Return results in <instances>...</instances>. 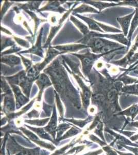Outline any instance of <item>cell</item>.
<instances>
[{"label": "cell", "instance_id": "obj_1", "mask_svg": "<svg viewBox=\"0 0 138 155\" xmlns=\"http://www.w3.org/2000/svg\"><path fill=\"white\" fill-rule=\"evenodd\" d=\"M78 43L86 45L91 48L93 53L96 54H109L112 51L120 49L122 46L101 37H91L85 36L78 41Z\"/></svg>", "mask_w": 138, "mask_h": 155}, {"label": "cell", "instance_id": "obj_2", "mask_svg": "<svg viewBox=\"0 0 138 155\" xmlns=\"http://www.w3.org/2000/svg\"><path fill=\"white\" fill-rule=\"evenodd\" d=\"M60 54L61 53L59 51L53 48V47H50L47 50L46 57L44 58L43 62L33 65L32 68L26 73V75L30 79L34 81H36L40 74L41 71L46 67V66L50 63L57 55Z\"/></svg>", "mask_w": 138, "mask_h": 155}, {"label": "cell", "instance_id": "obj_3", "mask_svg": "<svg viewBox=\"0 0 138 155\" xmlns=\"http://www.w3.org/2000/svg\"><path fill=\"white\" fill-rule=\"evenodd\" d=\"M5 78L9 84L19 85L24 94L29 98L34 81L27 76L25 71H20L14 76L5 77Z\"/></svg>", "mask_w": 138, "mask_h": 155}, {"label": "cell", "instance_id": "obj_4", "mask_svg": "<svg viewBox=\"0 0 138 155\" xmlns=\"http://www.w3.org/2000/svg\"><path fill=\"white\" fill-rule=\"evenodd\" d=\"M71 54L77 57L81 61L84 76L88 77L91 72L93 66L98 62V60L107 54H96L88 50L87 52L84 54L71 53Z\"/></svg>", "mask_w": 138, "mask_h": 155}, {"label": "cell", "instance_id": "obj_5", "mask_svg": "<svg viewBox=\"0 0 138 155\" xmlns=\"http://www.w3.org/2000/svg\"><path fill=\"white\" fill-rule=\"evenodd\" d=\"M63 64L66 67V70L68 71V72H70V74H72L73 77L75 78V79L76 80V81L79 84V87H81V90H82L81 95H82L83 106L85 109H87V107L89 106L90 101L91 95H92V93H91L90 88L89 87L86 85V84L84 83V81H82V79L81 78V77L77 76L71 71L70 69L69 68V67H67L64 61H63Z\"/></svg>", "mask_w": 138, "mask_h": 155}, {"label": "cell", "instance_id": "obj_6", "mask_svg": "<svg viewBox=\"0 0 138 155\" xmlns=\"http://www.w3.org/2000/svg\"><path fill=\"white\" fill-rule=\"evenodd\" d=\"M76 4H75L71 8H70L69 11H67L65 14L63 15V16L60 19L59 21H58L57 25H54V26L51 27L49 36L47 37V40L46 41V43L44 44V46H43V48H47L50 46L51 41H52L55 35L61 28L62 25H63V24L64 22V21H65V20L66 19V18H68V17L69 16L70 13L73 12L74 8L76 6Z\"/></svg>", "mask_w": 138, "mask_h": 155}, {"label": "cell", "instance_id": "obj_7", "mask_svg": "<svg viewBox=\"0 0 138 155\" xmlns=\"http://www.w3.org/2000/svg\"><path fill=\"white\" fill-rule=\"evenodd\" d=\"M43 27H41L39 31L38 35L37 37V41L35 45L33 46L32 48H29L28 49L25 51H21L19 52V54H23V53H31L33 54L36 55L37 56L44 58V51L42 49V40L43 33Z\"/></svg>", "mask_w": 138, "mask_h": 155}, {"label": "cell", "instance_id": "obj_8", "mask_svg": "<svg viewBox=\"0 0 138 155\" xmlns=\"http://www.w3.org/2000/svg\"><path fill=\"white\" fill-rule=\"evenodd\" d=\"M35 82L38 87L39 93L38 96L36 98L38 101H40L42 98V93L44 89L47 87H50L52 85L51 82V79L47 76L46 73H41L37 79L36 80Z\"/></svg>", "mask_w": 138, "mask_h": 155}, {"label": "cell", "instance_id": "obj_9", "mask_svg": "<svg viewBox=\"0 0 138 155\" xmlns=\"http://www.w3.org/2000/svg\"><path fill=\"white\" fill-rule=\"evenodd\" d=\"M11 87L12 92L14 94V97L16 98L17 109H19L22 106H24L29 101V98L25 95L23 94L21 89L18 85L14 84H9Z\"/></svg>", "mask_w": 138, "mask_h": 155}, {"label": "cell", "instance_id": "obj_10", "mask_svg": "<svg viewBox=\"0 0 138 155\" xmlns=\"http://www.w3.org/2000/svg\"><path fill=\"white\" fill-rule=\"evenodd\" d=\"M58 51H59L61 54L67 53V52H77L79 50L89 48L88 46L86 45L82 44H67L65 45H58V46L53 47Z\"/></svg>", "mask_w": 138, "mask_h": 155}, {"label": "cell", "instance_id": "obj_11", "mask_svg": "<svg viewBox=\"0 0 138 155\" xmlns=\"http://www.w3.org/2000/svg\"><path fill=\"white\" fill-rule=\"evenodd\" d=\"M66 1L60 2V1H49L47 2L46 5L38 10V12H44V11H52L54 12H59L62 14L66 11V9L63 7H61V4H63Z\"/></svg>", "mask_w": 138, "mask_h": 155}, {"label": "cell", "instance_id": "obj_12", "mask_svg": "<svg viewBox=\"0 0 138 155\" xmlns=\"http://www.w3.org/2000/svg\"><path fill=\"white\" fill-rule=\"evenodd\" d=\"M89 37H101V38H108L112 39L115 41L122 43L123 44L129 45V41H128L127 39L124 37V34H120L117 35H111V34H101L98 33L94 31L90 32L87 35Z\"/></svg>", "mask_w": 138, "mask_h": 155}, {"label": "cell", "instance_id": "obj_13", "mask_svg": "<svg viewBox=\"0 0 138 155\" xmlns=\"http://www.w3.org/2000/svg\"><path fill=\"white\" fill-rule=\"evenodd\" d=\"M1 62L10 67H14L20 65L22 61L20 57L14 55L9 54L1 56Z\"/></svg>", "mask_w": 138, "mask_h": 155}, {"label": "cell", "instance_id": "obj_14", "mask_svg": "<svg viewBox=\"0 0 138 155\" xmlns=\"http://www.w3.org/2000/svg\"><path fill=\"white\" fill-rule=\"evenodd\" d=\"M4 110L7 114H11L14 111V98L12 93L4 94Z\"/></svg>", "mask_w": 138, "mask_h": 155}, {"label": "cell", "instance_id": "obj_15", "mask_svg": "<svg viewBox=\"0 0 138 155\" xmlns=\"http://www.w3.org/2000/svg\"><path fill=\"white\" fill-rule=\"evenodd\" d=\"M62 58L63 59V61H65L66 64H68L69 66L71 68V71L72 72L74 73L75 74H76L77 76H79L81 77L84 78V79L86 80V78L84 77V75H82L81 72H80L79 69V63L76 62L72 60L71 59L70 57H68V55H63Z\"/></svg>", "mask_w": 138, "mask_h": 155}, {"label": "cell", "instance_id": "obj_16", "mask_svg": "<svg viewBox=\"0 0 138 155\" xmlns=\"http://www.w3.org/2000/svg\"><path fill=\"white\" fill-rule=\"evenodd\" d=\"M135 12L132 13L131 14L124 16L123 17L118 18L117 19V21H119L120 25H121V28L123 30V32L124 33L125 36L128 35V31L130 28V23L131 19L133 18V16L134 15Z\"/></svg>", "mask_w": 138, "mask_h": 155}, {"label": "cell", "instance_id": "obj_17", "mask_svg": "<svg viewBox=\"0 0 138 155\" xmlns=\"http://www.w3.org/2000/svg\"><path fill=\"white\" fill-rule=\"evenodd\" d=\"M76 16L82 20H84L85 22H86L87 24L88 25V28L90 30L102 32V33L104 32L103 30H101V28H100V27L98 26V25L97 23V21H95V20L87 17L82 16L80 15L76 14Z\"/></svg>", "mask_w": 138, "mask_h": 155}, {"label": "cell", "instance_id": "obj_18", "mask_svg": "<svg viewBox=\"0 0 138 155\" xmlns=\"http://www.w3.org/2000/svg\"><path fill=\"white\" fill-rule=\"evenodd\" d=\"M57 113H56V107L55 106L53 112V115L51 118L50 121L49 122L48 125L45 127L46 131L50 132L52 134L53 137H55V134L56 128L57 127Z\"/></svg>", "mask_w": 138, "mask_h": 155}, {"label": "cell", "instance_id": "obj_19", "mask_svg": "<svg viewBox=\"0 0 138 155\" xmlns=\"http://www.w3.org/2000/svg\"><path fill=\"white\" fill-rule=\"evenodd\" d=\"M83 3L87 4L88 5L93 6L99 11L101 12L103 9H105L107 7L111 6H115L119 5L120 4L114 3H107V2H98V1H84Z\"/></svg>", "mask_w": 138, "mask_h": 155}, {"label": "cell", "instance_id": "obj_20", "mask_svg": "<svg viewBox=\"0 0 138 155\" xmlns=\"http://www.w3.org/2000/svg\"><path fill=\"white\" fill-rule=\"evenodd\" d=\"M42 2V1H30L25 4H17V6L24 11H38Z\"/></svg>", "mask_w": 138, "mask_h": 155}, {"label": "cell", "instance_id": "obj_21", "mask_svg": "<svg viewBox=\"0 0 138 155\" xmlns=\"http://www.w3.org/2000/svg\"><path fill=\"white\" fill-rule=\"evenodd\" d=\"M70 20L74 24L75 26L79 28V30L82 33L84 36L87 35L89 33V29L88 28L87 26L85 25L84 23L79 21L77 18H76L73 15L70 16Z\"/></svg>", "mask_w": 138, "mask_h": 155}, {"label": "cell", "instance_id": "obj_22", "mask_svg": "<svg viewBox=\"0 0 138 155\" xmlns=\"http://www.w3.org/2000/svg\"><path fill=\"white\" fill-rule=\"evenodd\" d=\"M73 14H82V13H85V12H92V13H96L98 14L99 12L93 7H91L87 4L83 3L79 6L76 7V8L73 9Z\"/></svg>", "mask_w": 138, "mask_h": 155}, {"label": "cell", "instance_id": "obj_23", "mask_svg": "<svg viewBox=\"0 0 138 155\" xmlns=\"http://www.w3.org/2000/svg\"><path fill=\"white\" fill-rule=\"evenodd\" d=\"M138 25V9L136 8V11L135 12V16L134 18H133L132 22H131V26L130 28L129 31L130 32H128V39L129 40V44L130 42V39L133 35V32L135 31L136 27Z\"/></svg>", "mask_w": 138, "mask_h": 155}, {"label": "cell", "instance_id": "obj_24", "mask_svg": "<svg viewBox=\"0 0 138 155\" xmlns=\"http://www.w3.org/2000/svg\"><path fill=\"white\" fill-rule=\"evenodd\" d=\"M24 11L26 13H27L29 15V16L34 20V21L35 22V25H35V29H34L35 33H34V37H35V35H36V33L37 32V28H38V27L40 25V23L43 22H45L46 20H41L38 18L37 15L32 11H27V10Z\"/></svg>", "mask_w": 138, "mask_h": 155}, {"label": "cell", "instance_id": "obj_25", "mask_svg": "<svg viewBox=\"0 0 138 155\" xmlns=\"http://www.w3.org/2000/svg\"><path fill=\"white\" fill-rule=\"evenodd\" d=\"M138 113V105H133L130 107L129 109L126 110L125 111H123L122 112L120 113L121 114L126 115L127 116H131L132 118L133 119L136 115Z\"/></svg>", "mask_w": 138, "mask_h": 155}, {"label": "cell", "instance_id": "obj_26", "mask_svg": "<svg viewBox=\"0 0 138 155\" xmlns=\"http://www.w3.org/2000/svg\"><path fill=\"white\" fill-rule=\"evenodd\" d=\"M15 45V42L14 41H13L11 38H7V37H4L2 36V38H1V47H2V49L1 50L3 51L4 48H7L8 47H12Z\"/></svg>", "mask_w": 138, "mask_h": 155}, {"label": "cell", "instance_id": "obj_27", "mask_svg": "<svg viewBox=\"0 0 138 155\" xmlns=\"http://www.w3.org/2000/svg\"><path fill=\"white\" fill-rule=\"evenodd\" d=\"M28 127L32 129L34 132L37 133V134H38V136L40 137H42L44 139L49 140L50 141H52L51 137H50V136L48 134H47V133L44 131L43 129L34 128H32V127Z\"/></svg>", "mask_w": 138, "mask_h": 155}, {"label": "cell", "instance_id": "obj_28", "mask_svg": "<svg viewBox=\"0 0 138 155\" xmlns=\"http://www.w3.org/2000/svg\"><path fill=\"white\" fill-rule=\"evenodd\" d=\"M18 54L20 56L22 62V63L23 64V65H24L25 67V71L27 73V72L33 66L32 61V60H29V59L26 58H25L24 57H23V55H22V54H19V53H18Z\"/></svg>", "mask_w": 138, "mask_h": 155}, {"label": "cell", "instance_id": "obj_29", "mask_svg": "<svg viewBox=\"0 0 138 155\" xmlns=\"http://www.w3.org/2000/svg\"><path fill=\"white\" fill-rule=\"evenodd\" d=\"M98 25L100 27V28H102L103 31H104L106 32H113V33H117V32H120L121 31L117 29V28H112V27H109L108 25L103 24V23H100L97 22Z\"/></svg>", "mask_w": 138, "mask_h": 155}, {"label": "cell", "instance_id": "obj_30", "mask_svg": "<svg viewBox=\"0 0 138 155\" xmlns=\"http://www.w3.org/2000/svg\"><path fill=\"white\" fill-rule=\"evenodd\" d=\"M49 118L41 120H25V122L27 123L37 126L44 125L49 121Z\"/></svg>", "mask_w": 138, "mask_h": 155}, {"label": "cell", "instance_id": "obj_31", "mask_svg": "<svg viewBox=\"0 0 138 155\" xmlns=\"http://www.w3.org/2000/svg\"><path fill=\"white\" fill-rule=\"evenodd\" d=\"M21 50H22V48H20L19 47H18V46H16V45H14V46L11 47L9 49L5 51L4 52H2L1 56L5 55L11 54L12 53H16L17 52L19 53V52L21 51Z\"/></svg>", "mask_w": 138, "mask_h": 155}, {"label": "cell", "instance_id": "obj_32", "mask_svg": "<svg viewBox=\"0 0 138 155\" xmlns=\"http://www.w3.org/2000/svg\"><path fill=\"white\" fill-rule=\"evenodd\" d=\"M13 38L14 39V41H16L18 44L20 45V46L22 47H24V48H30V45L28 41H27L23 39H21L20 38H19V37H16V36H14Z\"/></svg>", "mask_w": 138, "mask_h": 155}, {"label": "cell", "instance_id": "obj_33", "mask_svg": "<svg viewBox=\"0 0 138 155\" xmlns=\"http://www.w3.org/2000/svg\"><path fill=\"white\" fill-rule=\"evenodd\" d=\"M92 120V118H88L87 119H86V120H68V121H70V122H71L72 123L74 124L75 125H76L79 126H80L81 127H84V126L86 124L88 123L89 122H90L91 120Z\"/></svg>", "mask_w": 138, "mask_h": 155}, {"label": "cell", "instance_id": "obj_34", "mask_svg": "<svg viewBox=\"0 0 138 155\" xmlns=\"http://www.w3.org/2000/svg\"><path fill=\"white\" fill-rule=\"evenodd\" d=\"M14 4V2H8V1L4 2L2 7V9H1V17H2V18H3L4 15H5V12H7L9 8L11 7L12 5H13Z\"/></svg>", "mask_w": 138, "mask_h": 155}, {"label": "cell", "instance_id": "obj_35", "mask_svg": "<svg viewBox=\"0 0 138 155\" xmlns=\"http://www.w3.org/2000/svg\"><path fill=\"white\" fill-rule=\"evenodd\" d=\"M79 132V130L73 128L71 130H70L69 131L67 132L66 135H65L63 137H62L61 140L65 139V138H67V137H71L72 136H74L75 134L76 135V134H77Z\"/></svg>", "mask_w": 138, "mask_h": 155}, {"label": "cell", "instance_id": "obj_36", "mask_svg": "<svg viewBox=\"0 0 138 155\" xmlns=\"http://www.w3.org/2000/svg\"><path fill=\"white\" fill-rule=\"evenodd\" d=\"M120 80H122L123 82H124V83L125 82L126 84H128V83H133V82H136V79L129 77H127V76H124L122 78H120Z\"/></svg>", "mask_w": 138, "mask_h": 155}, {"label": "cell", "instance_id": "obj_37", "mask_svg": "<svg viewBox=\"0 0 138 155\" xmlns=\"http://www.w3.org/2000/svg\"><path fill=\"white\" fill-rule=\"evenodd\" d=\"M55 96H56V102H57V105L59 107V109L60 110V115L63 114V109L62 107L61 101H60L59 98V95H58L57 93H56V91H55Z\"/></svg>", "mask_w": 138, "mask_h": 155}, {"label": "cell", "instance_id": "obj_38", "mask_svg": "<svg viewBox=\"0 0 138 155\" xmlns=\"http://www.w3.org/2000/svg\"><path fill=\"white\" fill-rule=\"evenodd\" d=\"M104 150L105 152H106L108 155H117L114 151L111 150L109 146H106V147H104Z\"/></svg>", "mask_w": 138, "mask_h": 155}, {"label": "cell", "instance_id": "obj_39", "mask_svg": "<svg viewBox=\"0 0 138 155\" xmlns=\"http://www.w3.org/2000/svg\"><path fill=\"white\" fill-rule=\"evenodd\" d=\"M28 116L29 117H38V111H37L36 110H33L30 112L28 113Z\"/></svg>", "mask_w": 138, "mask_h": 155}, {"label": "cell", "instance_id": "obj_40", "mask_svg": "<svg viewBox=\"0 0 138 155\" xmlns=\"http://www.w3.org/2000/svg\"><path fill=\"white\" fill-rule=\"evenodd\" d=\"M95 65V68L98 69H101L104 66V64L103 62L101 61H98Z\"/></svg>", "mask_w": 138, "mask_h": 155}, {"label": "cell", "instance_id": "obj_41", "mask_svg": "<svg viewBox=\"0 0 138 155\" xmlns=\"http://www.w3.org/2000/svg\"><path fill=\"white\" fill-rule=\"evenodd\" d=\"M110 71L114 74H117V73H119V69L117 67H110Z\"/></svg>", "mask_w": 138, "mask_h": 155}, {"label": "cell", "instance_id": "obj_42", "mask_svg": "<svg viewBox=\"0 0 138 155\" xmlns=\"http://www.w3.org/2000/svg\"><path fill=\"white\" fill-rule=\"evenodd\" d=\"M1 31L4 32V33L6 34L9 35H12V33H11V31H9V30H7V28H4L3 27H1Z\"/></svg>", "mask_w": 138, "mask_h": 155}, {"label": "cell", "instance_id": "obj_43", "mask_svg": "<svg viewBox=\"0 0 138 155\" xmlns=\"http://www.w3.org/2000/svg\"><path fill=\"white\" fill-rule=\"evenodd\" d=\"M118 153H120V155H133V154H131V153H121V152H117Z\"/></svg>", "mask_w": 138, "mask_h": 155}, {"label": "cell", "instance_id": "obj_44", "mask_svg": "<svg viewBox=\"0 0 138 155\" xmlns=\"http://www.w3.org/2000/svg\"><path fill=\"white\" fill-rule=\"evenodd\" d=\"M133 126H135L136 127H138V122H137V123H133Z\"/></svg>", "mask_w": 138, "mask_h": 155}, {"label": "cell", "instance_id": "obj_45", "mask_svg": "<svg viewBox=\"0 0 138 155\" xmlns=\"http://www.w3.org/2000/svg\"><path fill=\"white\" fill-rule=\"evenodd\" d=\"M91 110H92V109L95 110V109H93V107H91ZM93 111H95V110H92V113H93V112H93Z\"/></svg>", "mask_w": 138, "mask_h": 155}, {"label": "cell", "instance_id": "obj_46", "mask_svg": "<svg viewBox=\"0 0 138 155\" xmlns=\"http://www.w3.org/2000/svg\"></svg>", "mask_w": 138, "mask_h": 155}]
</instances>
